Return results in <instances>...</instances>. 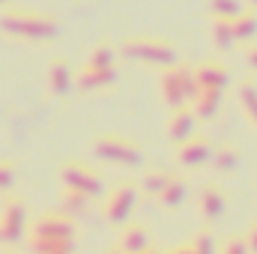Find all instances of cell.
I'll use <instances>...</instances> for the list:
<instances>
[{
	"label": "cell",
	"mask_w": 257,
	"mask_h": 254,
	"mask_svg": "<svg viewBox=\"0 0 257 254\" xmlns=\"http://www.w3.org/2000/svg\"><path fill=\"white\" fill-rule=\"evenodd\" d=\"M135 200H138V191L132 189V186H120V189L108 197V206H105L108 218L111 221H126L128 212L135 209Z\"/></svg>",
	"instance_id": "5b68a950"
},
{
	"label": "cell",
	"mask_w": 257,
	"mask_h": 254,
	"mask_svg": "<svg viewBox=\"0 0 257 254\" xmlns=\"http://www.w3.org/2000/svg\"><path fill=\"white\" fill-rule=\"evenodd\" d=\"M183 197H186V183H183L180 177H168V180H165V189L159 191V200H162L165 206H177Z\"/></svg>",
	"instance_id": "30bf717a"
},
{
	"label": "cell",
	"mask_w": 257,
	"mask_h": 254,
	"mask_svg": "<svg viewBox=\"0 0 257 254\" xmlns=\"http://www.w3.org/2000/svg\"><path fill=\"white\" fill-rule=\"evenodd\" d=\"M147 245H150V233H147V227H141V224H132L126 233H123V242H120L123 254H144Z\"/></svg>",
	"instance_id": "9c48e42d"
},
{
	"label": "cell",
	"mask_w": 257,
	"mask_h": 254,
	"mask_svg": "<svg viewBox=\"0 0 257 254\" xmlns=\"http://www.w3.org/2000/svg\"><path fill=\"white\" fill-rule=\"evenodd\" d=\"M96 150H99V156H105V159H117V162H123V165H135V162H141V153H138V147L126 141V138H114V135H108V138H99L96 141Z\"/></svg>",
	"instance_id": "3957f363"
},
{
	"label": "cell",
	"mask_w": 257,
	"mask_h": 254,
	"mask_svg": "<svg viewBox=\"0 0 257 254\" xmlns=\"http://www.w3.org/2000/svg\"><path fill=\"white\" fill-rule=\"evenodd\" d=\"M209 12L215 21H233L242 12V3L239 0H209Z\"/></svg>",
	"instance_id": "4fadbf2b"
},
{
	"label": "cell",
	"mask_w": 257,
	"mask_h": 254,
	"mask_svg": "<svg viewBox=\"0 0 257 254\" xmlns=\"http://www.w3.org/2000/svg\"><path fill=\"white\" fill-rule=\"evenodd\" d=\"M221 254H248V245H245V239H242V236H239V239L233 236V239H227V242H224V251H221Z\"/></svg>",
	"instance_id": "e0dca14e"
},
{
	"label": "cell",
	"mask_w": 257,
	"mask_h": 254,
	"mask_svg": "<svg viewBox=\"0 0 257 254\" xmlns=\"http://www.w3.org/2000/svg\"><path fill=\"white\" fill-rule=\"evenodd\" d=\"M230 30H233V39H251L257 30V15L254 12H239L230 21Z\"/></svg>",
	"instance_id": "8fae6325"
},
{
	"label": "cell",
	"mask_w": 257,
	"mask_h": 254,
	"mask_svg": "<svg viewBox=\"0 0 257 254\" xmlns=\"http://www.w3.org/2000/svg\"><path fill=\"white\" fill-rule=\"evenodd\" d=\"M212 159H215L218 171H233V168H236V162H239V153H236L233 147H224L221 153H212Z\"/></svg>",
	"instance_id": "5bb4252c"
},
{
	"label": "cell",
	"mask_w": 257,
	"mask_h": 254,
	"mask_svg": "<svg viewBox=\"0 0 257 254\" xmlns=\"http://www.w3.org/2000/svg\"><path fill=\"white\" fill-rule=\"evenodd\" d=\"M189 251H192V254H212V251H215V245H212L209 233H197L192 242H189Z\"/></svg>",
	"instance_id": "2e32d148"
},
{
	"label": "cell",
	"mask_w": 257,
	"mask_h": 254,
	"mask_svg": "<svg viewBox=\"0 0 257 254\" xmlns=\"http://www.w3.org/2000/svg\"><path fill=\"white\" fill-rule=\"evenodd\" d=\"M128 57L144 60V63H156V66H168L174 60V45L162 42V39H128L123 45Z\"/></svg>",
	"instance_id": "7a4b0ae2"
},
{
	"label": "cell",
	"mask_w": 257,
	"mask_h": 254,
	"mask_svg": "<svg viewBox=\"0 0 257 254\" xmlns=\"http://www.w3.org/2000/svg\"><path fill=\"white\" fill-rule=\"evenodd\" d=\"M254 3H257V0H254Z\"/></svg>",
	"instance_id": "44dd1931"
},
{
	"label": "cell",
	"mask_w": 257,
	"mask_h": 254,
	"mask_svg": "<svg viewBox=\"0 0 257 254\" xmlns=\"http://www.w3.org/2000/svg\"><path fill=\"white\" fill-rule=\"evenodd\" d=\"M194 84H197V90H215V93H221V87L227 84V69L221 63H203L197 72H194Z\"/></svg>",
	"instance_id": "8992f818"
},
{
	"label": "cell",
	"mask_w": 257,
	"mask_h": 254,
	"mask_svg": "<svg viewBox=\"0 0 257 254\" xmlns=\"http://www.w3.org/2000/svg\"><path fill=\"white\" fill-rule=\"evenodd\" d=\"M248 63H251V69H257V45L248 48Z\"/></svg>",
	"instance_id": "d6986e66"
},
{
	"label": "cell",
	"mask_w": 257,
	"mask_h": 254,
	"mask_svg": "<svg viewBox=\"0 0 257 254\" xmlns=\"http://www.w3.org/2000/svg\"><path fill=\"white\" fill-rule=\"evenodd\" d=\"M242 105H245V111H248V117H251V123L257 126V87L254 84H242Z\"/></svg>",
	"instance_id": "9a60e30c"
},
{
	"label": "cell",
	"mask_w": 257,
	"mask_h": 254,
	"mask_svg": "<svg viewBox=\"0 0 257 254\" xmlns=\"http://www.w3.org/2000/svg\"><path fill=\"white\" fill-rule=\"evenodd\" d=\"M192 69H168L162 75V99L186 108L183 102H192L197 96V84H194V75H189Z\"/></svg>",
	"instance_id": "6da1fadb"
},
{
	"label": "cell",
	"mask_w": 257,
	"mask_h": 254,
	"mask_svg": "<svg viewBox=\"0 0 257 254\" xmlns=\"http://www.w3.org/2000/svg\"><path fill=\"white\" fill-rule=\"evenodd\" d=\"M242 239H245L248 251H254V254H257V224L251 227V230H248V233H245V236H242Z\"/></svg>",
	"instance_id": "ac0fdd59"
},
{
	"label": "cell",
	"mask_w": 257,
	"mask_h": 254,
	"mask_svg": "<svg viewBox=\"0 0 257 254\" xmlns=\"http://www.w3.org/2000/svg\"><path fill=\"white\" fill-rule=\"evenodd\" d=\"M224 206H227V200H224L218 186H203V191H200V212L206 218H218L224 212Z\"/></svg>",
	"instance_id": "ba28073f"
},
{
	"label": "cell",
	"mask_w": 257,
	"mask_h": 254,
	"mask_svg": "<svg viewBox=\"0 0 257 254\" xmlns=\"http://www.w3.org/2000/svg\"><path fill=\"white\" fill-rule=\"evenodd\" d=\"M168 254H192V251H189V242H186V245H177V248H171Z\"/></svg>",
	"instance_id": "ffe728a7"
},
{
	"label": "cell",
	"mask_w": 257,
	"mask_h": 254,
	"mask_svg": "<svg viewBox=\"0 0 257 254\" xmlns=\"http://www.w3.org/2000/svg\"><path fill=\"white\" fill-rule=\"evenodd\" d=\"M194 123H197V117L189 111V105H186V108H177V114H174V120H171V126H168V135H171L177 144H183V141L192 138Z\"/></svg>",
	"instance_id": "52a82bcc"
},
{
	"label": "cell",
	"mask_w": 257,
	"mask_h": 254,
	"mask_svg": "<svg viewBox=\"0 0 257 254\" xmlns=\"http://www.w3.org/2000/svg\"><path fill=\"white\" fill-rule=\"evenodd\" d=\"M177 147H180V150H177L180 165L197 168V165H203V162L212 159V147H209L203 138H189V141H183V144H177Z\"/></svg>",
	"instance_id": "277c9868"
},
{
	"label": "cell",
	"mask_w": 257,
	"mask_h": 254,
	"mask_svg": "<svg viewBox=\"0 0 257 254\" xmlns=\"http://www.w3.org/2000/svg\"><path fill=\"white\" fill-rule=\"evenodd\" d=\"M111 81H114V69L111 66H87L84 69V78H81L84 87H105Z\"/></svg>",
	"instance_id": "7c38bea8"
}]
</instances>
